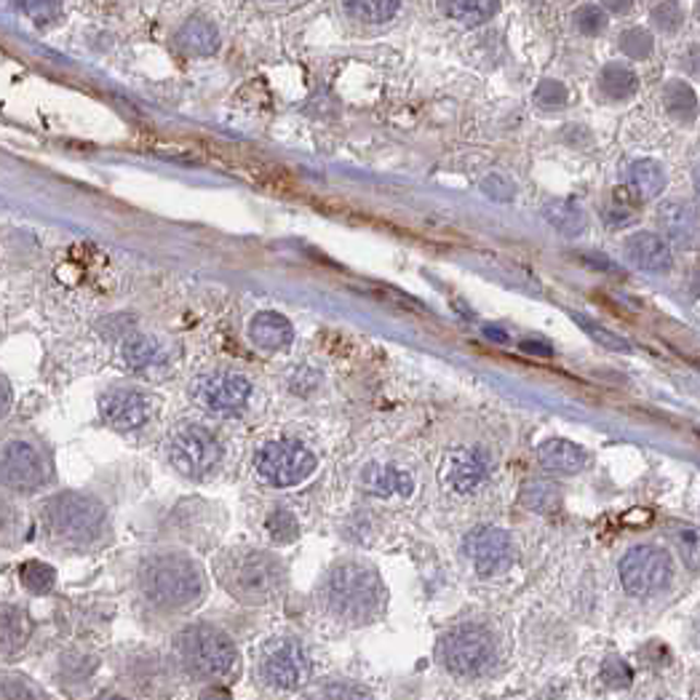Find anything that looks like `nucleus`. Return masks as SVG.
<instances>
[{"mask_svg": "<svg viewBox=\"0 0 700 700\" xmlns=\"http://www.w3.org/2000/svg\"><path fill=\"white\" fill-rule=\"evenodd\" d=\"M215 575L225 591L241 604L260 607L281 596L287 586V569L270 551L239 545L217 556Z\"/></svg>", "mask_w": 700, "mask_h": 700, "instance_id": "nucleus-1", "label": "nucleus"}, {"mask_svg": "<svg viewBox=\"0 0 700 700\" xmlns=\"http://www.w3.org/2000/svg\"><path fill=\"white\" fill-rule=\"evenodd\" d=\"M324 602L335 618L346 620L350 626H366L383 615L388 593L370 565L342 562L326 575Z\"/></svg>", "mask_w": 700, "mask_h": 700, "instance_id": "nucleus-2", "label": "nucleus"}, {"mask_svg": "<svg viewBox=\"0 0 700 700\" xmlns=\"http://www.w3.org/2000/svg\"><path fill=\"white\" fill-rule=\"evenodd\" d=\"M140 586L147 602L161 610H182L206 591L201 567L185 554H156L142 562Z\"/></svg>", "mask_w": 700, "mask_h": 700, "instance_id": "nucleus-3", "label": "nucleus"}, {"mask_svg": "<svg viewBox=\"0 0 700 700\" xmlns=\"http://www.w3.org/2000/svg\"><path fill=\"white\" fill-rule=\"evenodd\" d=\"M177 655L182 666L198 679L219 681L239 672V647L225 631L206 623L188 626L177 639Z\"/></svg>", "mask_w": 700, "mask_h": 700, "instance_id": "nucleus-4", "label": "nucleus"}, {"mask_svg": "<svg viewBox=\"0 0 700 700\" xmlns=\"http://www.w3.org/2000/svg\"><path fill=\"white\" fill-rule=\"evenodd\" d=\"M44 524L51 535L70 545H92L102 538L108 514L102 503L81 492H59L44 503Z\"/></svg>", "mask_w": 700, "mask_h": 700, "instance_id": "nucleus-5", "label": "nucleus"}, {"mask_svg": "<svg viewBox=\"0 0 700 700\" xmlns=\"http://www.w3.org/2000/svg\"><path fill=\"white\" fill-rule=\"evenodd\" d=\"M497 657V644L486 628L476 623L452 628L438 642V663L455 676H479L490 672Z\"/></svg>", "mask_w": 700, "mask_h": 700, "instance_id": "nucleus-6", "label": "nucleus"}, {"mask_svg": "<svg viewBox=\"0 0 700 700\" xmlns=\"http://www.w3.org/2000/svg\"><path fill=\"white\" fill-rule=\"evenodd\" d=\"M620 583L631 596H655L672 583L674 559L666 548L657 545H637L620 559Z\"/></svg>", "mask_w": 700, "mask_h": 700, "instance_id": "nucleus-7", "label": "nucleus"}, {"mask_svg": "<svg viewBox=\"0 0 700 700\" xmlns=\"http://www.w3.org/2000/svg\"><path fill=\"white\" fill-rule=\"evenodd\" d=\"M318 460L316 455L300 442H270L257 452V471L270 486L278 490H289V486H300L302 482L316 473Z\"/></svg>", "mask_w": 700, "mask_h": 700, "instance_id": "nucleus-8", "label": "nucleus"}, {"mask_svg": "<svg viewBox=\"0 0 700 700\" xmlns=\"http://www.w3.org/2000/svg\"><path fill=\"white\" fill-rule=\"evenodd\" d=\"M219 458H222V449H219L217 436L204 425H185V429L174 431L169 442V460L174 462L177 471L190 479H201L215 471Z\"/></svg>", "mask_w": 700, "mask_h": 700, "instance_id": "nucleus-9", "label": "nucleus"}, {"mask_svg": "<svg viewBox=\"0 0 700 700\" xmlns=\"http://www.w3.org/2000/svg\"><path fill=\"white\" fill-rule=\"evenodd\" d=\"M49 476L46 460L35 444L25 438H11L0 444V486L14 492L40 490Z\"/></svg>", "mask_w": 700, "mask_h": 700, "instance_id": "nucleus-10", "label": "nucleus"}, {"mask_svg": "<svg viewBox=\"0 0 700 700\" xmlns=\"http://www.w3.org/2000/svg\"><path fill=\"white\" fill-rule=\"evenodd\" d=\"M190 396L198 407L217 414L239 412L252 399V383L236 372H209L201 375L190 385Z\"/></svg>", "mask_w": 700, "mask_h": 700, "instance_id": "nucleus-11", "label": "nucleus"}, {"mask_svg": "<svg viewBox=\"0 0 700 700\" xmlns=\"http://www.w3.org/2000/svg\"><path fill=\"white\" fill-rule=\"evenodd\" d=\"M462 554L471 559L473 569L484 578L511 569L516 562L514 538L500 527H476L462 540Z\"/></svg>", "mask_w": 700, "mask_h": 700, "instance_id": "nucleus-12", "label": "nucleus"}, {"mask_svg": "<svg viewBox=\"0 0 700 700\" xmlns=\"http://www.w3.org/2000/svg\"><path fill=\"white\" fill-rule=\"evenodd\" d=\"M263 676L276 690H300L311 679V657L294 639H276L263 655Z\"/></svg>", "mask_w": 700, "mask_h": 700, "instance_id": "nucleus-13", "label": "nucleus"}, {"mask_svg": "<svg viewBox=\"0 0 700 700\" xmlns=\"http://www.w3.org/2000/svg\"><path fill=\"white\" fill-rule=\"evenodd\" d=\"M102 420L116 431H136L150 420V396L140 388H110L99 399Z\"/></svg>", "mask_w": 700, "mask_h": 700, "instance_id": "nucleus-14", "label": "nucleus"}, {"mask_svg": "<svg viewBox=\"0 0 700 700\" xmlns=\"http://www.w3.org/2000/svg\"><path fill=\"white\" fill-rule=\"evenodd\" d=\"M657 217H661L663 230H666V236L676 243V246L687 249V252L696 249L698 243L696 206L687 204V201H668V204L661 206Z\"/></svg>", "mask_w": 700, "mask_h": 700, "instance_id": "nucleus-15", "label": "nucleus"}, {"mask_svg": "<svg viewBox=\"0 0 700 700\" xmlns=\"http://www.w3.org/2000/svg\"><path fill=\"white\" fill-rule=\"evenodd\" d=\"M249 337H252V342L260 350L276 353V350L292 346L294 326L287 316H281V313L263 311L252 318V324H249Z\"/></svg>", "mask_w": 700, "mask_h": 700, "instance_id": "nucleus-16", "label": "nucleus"}, {"mask_svg": "<svg viewBox=\"0 0 700 700\" xmlns=\"http://www.w3.org/2000/svg\"><path fill=\"white\" fill-rule=\"evenodd\" d=\"M366 492L377 497H409L414 492V479L409 476L405 468L388 466V462H370L361 473Z\"/></svg>", "mask_w": 700, "mask_h": 700, "instance_id": "nucleus-17", "label": "nucleus"}, {"mask_svg": "<svg viewBox=\"0 0 700 700\" xmlns=\"http://www.w3.org/2000/svg\"><path fill=\"white\" fill-rule=\"evenodd\" d=\"M490 476V466L479 449H460L449 458L447 482L455 492H476Z\"/></svg>", "mask_w": 700, "mask_h": 700, "instance_id": "nucleus-18", "label": "nucleus"}, {"mask_svg": "<svg viewBox=\"0 0 700 700\" xmlns=\"http://www.w3.org/2000/svg\"><path fill=\"white\" fill-rule=\"evenodd\" d=\"M538 462L551 473H562V476H572L589 466V455L567 438H551L538 447Z\"/></svg>", "mask_w": 700, "mask_h": 700, "instance_id": "nucleus-19", "label": "nucleus"}, {"mask_svg": "<svg viewBox=\"0 0 700 700\" xmlns=\"http://www.w3.org/2000/svg\"><path fill=\"white\" fill-rule=\"evenodd\" d=\"M628 257L647 273H668L672 270V249L655 233H633L626 241Z\"/></svg>", "mask_w": 700, "mask_h": 700, "instance_id": "nucleus-20", "label": "nucleus"}, {"mask_svg": "<svg viewBox=\"0 0 700 700\" xmlns=\"http://www.w3.org/2000/svg\"><path fill=\"white\" fill-rule=\"evenodd\" d=\"M177 49L185 51L190 57H206L215 55L219 49V33L212 22H206L204 16H193L182 25L177 33Z\"/></svg>", "mask_w": 700, "mask_h": 700, "instance_id": "nucleus-21", "label": "nucleus"}, {"mask_svg": "<svg viewBox=\"0 0 700 700\" xmlns=\"http://www.w3.org/2000/svg\"><path fill=\"white\" fill-rule=\"evenodd\" d=\"M438 5H442V11L449 20L460 22L466 27H476L497 14L500 0H438Z\"/></svg>", "mask_w": 700, "mask_h": 700, "instance_id": "nucleus-22", "label": "nucleus"}, {"mask_svg": "<svg viewBox=\"0 0 700 700\" xmlns=\"http://www.w3.org/2000/svg\"><path fill=\"white\" fill-rule=\"evenodd\" d=\"M121 355H123V361L132 366V370H140V372L156 370V366H161L166 361L161 342L153 340V337H145V335L129 337V340L123 342Z\"/></svg>", "mask_w": 700, "mask_h": 700, "instance_id": "nucleus-23", "label": "nucleus"}, {"mask_svg": "<svg viewBox=\"0 0 700 700\" xmlns=\"http://www.w3.org/2000/svg\"><path fill=\"white\" fill-rule=\"evenodd\" d=\"M543 217L548 219L562 236H569V239H575V236H580L586 230V212L580 209L575 201H567V198L548 201V204L543 206Z\"/></svg>", "mask_w": 700, "mask_h": 700, "instance_id": "nucleus-24", "label": "nucleus"}, {"mask_svg": "<svg viewBox=\"0 0 700 700\" xmlns=\"http://www.w3.org/2000/svg\"><path fill=\"white\" fill-rule=\"evenodd\" d=\"M29 620L16 607H0V650L16 652L27 644Z\"/></svg>", "mask_w": 700, "mask_h": 700, "instance_id": "nucleus-25", "label": "nucleus"}, {"mask_svg": "<svg viewBox=\"0 0 700 700\" xmlns=\"http://www.w3.org/2000/svg\"><path fill=\"white\" fill-rule=\"evenodd\" d=\"M521 500H524V508H530V511L554 514L562 506V490L554 482H545V479H532V482L524 484Z\"/></svg>", "mask_w": 700, "mask_h": 700, "instance_id": "nucleus-26", "label": "nucleus"}, {"mask_svg": "<svg viewBox=\"0 0 700 700\" xmlns=\"http://www.w3.org/2000/svg\"><path fill=\"white\" fill-rule=\"evenodd\" d=\"M628 180L642 198H657L666 188V171L657 161H637L628 171Z\"/></svg>", "mask_w": 700, "mask_h": 700, "instance_id": "nucleus-27", "label": "nucleus"}, {"mask_svg": "<svg viewBox=\"0 0 700 700\" xmlns=\"http://www.w3.org/2000/svg\"><path fill=\"white\" fill-rule=\"evenodd\" d=\"M342 3L353 20L364 22V25H383V22L394 20L401 0H342Z\"/></svg>", "mask_w": 700, "mask_h": 700, "instance_id": "nucleus-28", "label": "nucleus"}, {"mask_svg": "<svg viewBox=\"0 0 700 700\" xmlns=\"http://www.w3.org/2000/svg\"><path fill=\"white\" fill-rule=\"evenodd\" d=\"M637 88H639L637 75H633L628 68H623V64H607V68L602 70V92L607 94V97L628 99L637 94Z\"/></svg>", "mask_w": 700, "mask_h": 700, "instance_id": "nucleus-29", "label": "nucleus"}, {"mask_svg": "<svg viewBox=\"0 0 700 700\" xmlns=\"http://www.w3.org/2000/svg\"><path fill=\"white\" fill-rule=\"evenodd\" d=\"M572 318H575V324H578L580 329H583L586 335L591 337V340H596L602 348L613 350V353H628V350H631V346H628V342L623 340V337L615 335V331H610L607 326L593 322V318L583 316V313L572 311Z\"/></svg>", "mask_w": 700, "mask_h": 700, "instance_id": "nucleus-30", "label": "nucleus"}, {"mask_svg": "<svg viewBox=\"0 0 700 700\" xmlns=\"http://www.w3.org/2000/svg\"><path fill=\"white\" fill-rule=\"evenodd\" d=\"M666 108L672 110L674 116L687 118V121H690V118L696 116V108H698L696 92H692V88L687 86V83L672 81L666 86Z\"/></svg>", "mask_w": 700, "mask_h": 700, "instance_id": "nucleus-31", "label": "nucleus"}, {"mask_svg": "<svg viewBox=\"0 0 700 700\" xmlns=\"http://www.w3.org/2000/svg\"><path fill=\"white\" fill-rule=\"evenodd\" d=\"M14 3L27 20H33L40 27H49L51 22L62 16V0H14Z\"/></svg>", "mask_w": 700, "mask_h": 700, "instance_id": "nucleus-32", "label": "nucleus"}, {"mask_svg": "<svg viewBox=\"0 0 700 700\" xmlns=\"http://www.w3.org/2000/svg\"><path fill=\"white\" fill-rule=\"evenodd\" d=\"M22 583L33 593H49L57 583L55 567L44 565V562H27L22 565Z\"/></svg>", "mask_w": 700, "mask_h": 700, "instance_id": "nucleus-33", "label": "nucleus"}, {"mask_svg": "<svg viewBox=\"0 0 700 700\" xmlns=\"http://www.w3.org/2000/svg\"><path fill=\"white\" fill-rule=\"evenodd\" d=\"M265 524H268L270 538L278 540V543H292V540L300 538V521H297V516L289 514L287 508L273 511Z\"/></svg>", "mask_w": 700, "mask_h": 700, "instance_id": "nucleus-34", "label": "nucleus"}, {"mask_svg": "<svg viewBox=\"0 0 700 700\" xmlns=\"http://www.w3.org/2000/svg\"><path fill=\"white\" fill-rule=\"evenodd\" d=\"M620 51L631 59H644L652 51V35L642 27H631L620 35Z\"/></svg>", "mask_w": 700, "mask_h": 700, "instance_id": "nucleus-35", "label": "nucleus"}, {"mask_svg": "<svg viewBox=\"0 0 700 700\" xmlns=\"http://www.w3.org/2000/svg\"><path fill=\"white\" fill-rule=\"evenodd\" d=\"M650 20L652 25L663 29V33H674V29H679L681 22H685V11H681L679 3H674V0H663V3H657L655 9H652Z\"/></svg>", "mask_w": 700, "mask_h": 700, "instance_id": "nucleus-36", "label": "nucleus"}, {"mask_svg": "<svg viewBox=\"0 0 700 700\" xmlns=\"http://www.w3.org/2000/svg\"><path fill=\"white\" fill-rule=\"evenodd\" d=\"M575 27L583 35H599L607 27V14L599 5H583V9L575 11Z\"/></svg>", "mask_w": 700, "mask_h": 700, "instance_id": "nucleus-37", "label": "nucleus"}, {"mask_svg": "<svg viewBox=\"0 0 700 700\" xmlns=\"http://www.w3.org/2000/svg\"><path fill=\"white\" fill-rule=\"evenodd\" d=\"M535 99L543 108H562V105H567V86L559 81H543L538 86Z\"/></svg>", "mask_w": 700, "mask_h": 700, "instance_id": "nucleus-38", "label": "nucleus"}, {"mask_svg": "<svg viewBox=\"0 0 700 700\" xmlns=\"http://www.w3.org/2000/svg\"><path fill=\"white\" fill-rule=\"evenodd\" d=\"M602 676H604V685L613 687V690H620V687H628V685H631V679H633L631 668H628L623 661H618V657H613V661L604 663Z\"/></svg>", "mask_w": 700, "mask_h": 700, "instance_id": "nucleus-39", "label": "nucleus"}, {"mask_svg": "<svg viewBox=\"0 0 700 700\" xmlns=\"http://www.w3.org/2000/svg\"><path fill=\"white\" fill-rule=\"evenodd\" d=\"M482 190L490 198L495 201H511L514 198V185L506 180V177L500 174H490L486 180L482 182Z\"/></svg>", "mask_w": 700, "mask_h": 700, "instance_id": "nucleus-40", "label": "nucleus"}, {"mask_svg": "<svg viewBox=\"0 0 700 700\" xmlns=\"http://www.w3.org/2000/svg\"><path fill=\"white\" fill-rule=\"evenodd\" d=\"M679 540H681V554H685L687 567L696 569L698 567V535L690 530V527H685Z\"/></svg>", "mask_w": 700, "mask_h": 700, "instance_id": "nucleus-41", "label": "nucleus"}, {"mask_svg": "<svg viewBox=\"0 0 700 700\" xmlns=\"http://www.w3.org/2000/svg\"><path fill=\"white\" fill-rule=\"evenodd\" d=\"M521 350H524V353L540 355V359H545V355H551V346H545V342H535V340L521 342Z\"/></svg>", "mask_w": 700, "mask_h": 700, "instance_id": "nucleus-42", "label": "nucleus"}, {"mask_svg": "<svg viewBox=\"0 0 700 700\" xmlns=\"http://www.w3.org/2000/svg\"><path fill=\"white\" fill-rule=\"evenodd\" d=\"M602 5L613 14H626V11H631L633 0H602Z\"/></svg>", "mask_w": 700, "mask_h": 700, "instance_id": "nucleus-43", "label": "nucleus"}, {"mask_svg": "<svg viewBox=\"0 0 700 700\" xmlns=\"http://www.w3.org/2000/svg\"><path fill=\"white\" fill-rule=\"evenodd\" d=\"M9 401H11V394H9V385L0 379V418L5 414V409H9Z\"/></svg>", "mask_w": 700, "mask_h": 700, "instance_id": "nucleus-44", "label": "nucleus"}, {"mask_svg": "<svg viewBox=\"0 0 700 700\" xmlns=\"http://www.w3.org/2000/svg\"><path fill=\"white\" fill-rule=\"evenodd\" d=\"M484 335L490 337V340H495V342H508V335H506V331L495 329V326H484Z\"/></svg>", "mask_w": 700, "mask_h": 700, "instance_id": "nucleus-45", "label": "nucleus"}, {"mask_svg": "<svg viewBox=\"0 0 700 700\" xmlns=\"http://www.w3.org/2000/svg\"><path fill=\"white\" fill-rule=\"evenodd\" d=\"M329 692H331V696H337V692H342V690H337V687H331V690H329ZM346 692H348V696H359V692H361V690H346Z\"/></svg>", "mask_w": 700, "mask_h": 700, "instance_id": "nucleus-46", "label": "nucleus"}]
</instances>
